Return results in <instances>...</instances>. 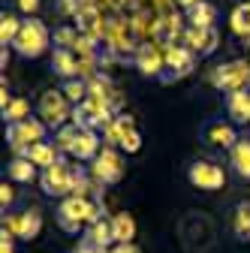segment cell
I'll list each match as a JSON object with an SVG mask.
<instances>
[{
    "mask_svg": "<svg viewBox=\"0 0 250 253\" xmlns=\"http://www.w3.org/2000/svg\"><path fill=\"white\" fill-rule=\"evenodd\" d=\"M112 232H115V244H130L136 238V220H133V214H127V211L115 214L112 217Z\"/></svg>",
    "mask_w": 250,
    "mask_h": 253,
    "instance_id": "cell-25",
    "label": "cell"
},
{
    "mask_svg": "<svg viewBox=\"0 0 250 253\" xmlns=\"http://www.w3.org/2000/svg\"><path fill=\"white\" fill-rule=\"evenodd\" d=\"M40 118L51 126V130H60L64 126L67 118H73V103L64 97V90H42V97H40V106H37Z\"/></svg>",
    "mask_w": 250,
    "mask_h": 253,
    "instance_id": "cell-8",
    "label": "cell"
},
{
    "mask_svg": "<svg viewBox=\"0 0 250 253\" xmlns=\"http://www.w3.org/2000/svg\"><path fill=\"white\" fill-rule=\"evenodd\" d=\"M196 70V54L187 48V45H175L166 51V63H163V73H160V84H172L184 76H190Z\"/></svg>",
    "mask_w": 250,
    "mask_h": 253,
    "instance_id": "cell-11",
    "label": "cell"
},
{
    "mask_svg": "<svg viewBox=\"0 0 250 253\" xmlns=\"http://www.w3.org/2000/svg\"><path fill=\"white\" fill-rule=\"evenodd\" d=\"M229 166H232V172H235L238 178L250 181V139H247V136H241V139L229 148Z\"/></svg>",
    "mask_w": 250,
    "mask_h": 253,
    "instance_id": "cell-21",
    "label": "cell"
},
{
    "mask_svg": "<svg viewBox=\"0 0 250 253\" xmlns=\"http://www.w3.org/2000/svg\"><path fill=\"white\" fill-rule=\"evenodd\" d=\"M73 253H109V250H103V247H93V244H87V241H79V244L73 247Z\"/></svg>",
    "mask_w": 250,
    "mask_h": 253,
    "instance_id": "cell-36",
    "label": "cell"
},
{
    "mask_svg": "<svg viewBox=\"0 0 250 253\" xmlns=\"http://www.w3.org/2000/svg\"><path fill=\"white\" fill-rule=\"evenodd\" d=\"M51 73L60 82L79 79V60H76V54L67 51V48H51Z\"/></svg>",
    "mask_w": 250,
    "mask_h": 253,
    "instance_id": "cell-18",
    "label": "cell"
},
{
    "mask_svg": "<svg viewBox=\"0 0 250 253\" xmlns=\"http://www.w3.org/2000/svg\"><path fill=\"white\" fill-rule=\"evenodd\" d=\"M79 133H82V126H79V124H64V126H60V130L54 133V145H57V151H60V154H70L73 145H76V139H79Z\"/></svg>",
    "mask_w": 250,
    "mask_h": 253,
    "instance_id": "cell-31",
    "label": "cell"
},
{
    "mask_svg": "<svg viewBox=\"0 0 250 253\" xmlns=\"http://www.w3.org/2000/svg\"><path fill=\"white\" fill-rule=\"evenodd\" d=\"M0 253H15V235L0 229Z\"/></svg>",
    "mask_w": 250,
    "mask_h": 253,
    "instance_id": "cell-35",
    "label": "cell"
},
{
    "mask_svg": "<svg viewBox=\"0 0 250 253\" xmlns=\"http://www.w3.org/2000/svg\"><path fill=\"white\" fill-rule=\"evenodd\" d=\"M60 90H64V97H67L73 106H79V103H84V100L90 97V84H87L84 79H70V82H60Z\"/></svg>",
    "mask_w": 250,
    "mask_h": 253,
    "instance_id": "cell-28",
    "label": "cell"
},
{
    "mask_svg": "<svg viewBox=\"0 0 250 253\" xmlns=\"http://www.w3.org/2000/svg\"><path fill=\"white\" fill-rule=\"evenodd\" d=\"M100 151H103V139H100V133H97V130H82L70 154L76 157L79 163H93V160L100 157Z\"/></svg>",
    "mask_w": 250,
    "mask_h": 253,
    "instance_id": "cell-15",
    "label": "cell"
},
{
    "mask_svg": "<svg viewBox=\"0 0 250 253\" xmlns=\"http://www.w3.org/2000/svg\"><path fill=\"white\" fill-rule=\"evenodd\" d=\"M226 115L235 124H250V93L247 90L226 93Z\"/></svg>",
    "mask_w": 250,
    "mask_h": 253,
    "instance_id": "cell-24",
    "label": "cell"
},
{
    "mask_svg": "<svg viewBox=\"0 0 250 253\" xmlns=\"http://www.w3.org/2000/svg\"><path fill=\"white\" fill-rule=\"evenodd\" d=\"M100 217H106V208L100 199H90V196H67L57 202V211H54L57 226L70 235H76L82 226H90Z\"/></svg>",
    "mask_w": 250,
    "mask_h": 253,
    "instance_id": "cell-1",
    "label": "cell"
},
{
    "mask_svg": "<svg viewBox=\"0 0 250 253\" xmlns=\"http://www.w3.org/2000/svg\"><path fill=\"white\" fill-rule=\"evenodd\" d=\"M12 3L24 12V18H30V15H37V12H40V0H12Z\"/></svg>",
    "mask_w": 250,
    "mask_h": 253,
    "instance_id": "cell-34",
    "label": "cell"
},
{
    "mask_svg": "<svg viewBox=\"0 0 250 253\" xmlns=\"http://www.w3.org/2000/svg\"><path fill=\"white\" fill-rule=\"evenodd\" d=\"M103 139L109 148H121L127 154H139L142 151V133L136 130V124L130 115H115L106 126H103Z\"/></svg>",
    "mask_w": 250,
    "mask_h": 253,
    "instance_id": "cell-3",
    "label": "cell"
},
{
    "mask_svg": "<svg viewBox=\"0 0 250 253\" xmlns=\"http://www.w3.org/2000/svg\"><path fill=\"white\" fill-rule=\"evenodd\" d=\"M3 229L9 232V235H15V238H24V241H34V238H40V232H42V211L37 208V205H30V208H24V211H18V214H3Z\"/></svg>",
    "mask_w": 250,
    "mask_h": 253,
    "instance_id": "cell-7",
    "label": "cell"
},
{
    "mask_svg": "<svg viewBox=\"0 0 250 253\" xmlns=\"http://www.w3.org/2000/svg\"><path fill=\"white\" fill-rule=\"evenodd\" d=\"M229 226H232L235 241H241V244L250 241V199H238L235 202L232 217H229Z\"/></svg>",
    "mask_w": 250,
    "mask_h": 253,
    "instance_id": "cell-19",
    "label": "cell"
},
{
    "mask_svg": "<svg viewBox=\"0 0 250 253\" xmlns=\"http://www.w3.org/2000/svg\"><path fill=\"white\" fill-rule=\"evenodd\" d=\"M79 40H82V34H79L76 27H70V24H60V27L51 30V48H67V51H73L79 45Z\"/></svg>",
    "mask_w": 250,
    "mask_h": 253,
    "instance_id": "cell-27",
    "label": "cell"
},
{
    "mask_svg": "<svg viewBox=\"0 0 250 253\" xmlns=\"http://www.w3.org/2000/svg\"><path fill=\"white\" fill-rule=\"evenodd\" d=\"M187 21H190V27H214V18H217V9L208 3V0H199L196 6L184 9Z\"/></svg>",
    "mask_w": 250,
    "mask_h": 253,
    "instance_id": "cell-26",
    "label": "cell"
},
{
    "mask_svg": "<svg viewBox=\"0 0 250 253\" xmlns=\"http://www.w3.org/2000/svg\"><path fill=\"white\" fill-rule=\"evenodd\" d=\"M82 241L93 244V247H103V250H112L115 247V232H112V217H100L84 229Z\"/></svg>",
    "mask_w": 250,
    "mask_h": 253,
    "instance_id": "cell-17",
    "label": "cell"
},
{
    "mask_svg": "<svg viewBox=\"0 0 250 253\" xmlns=\"http://www.w3.org/2000/svg\"><path fill=\"white\" fill-rule=\"evenodd\" d=\"M112 121V112L106 106V97H87L84 103L73 106V124H79L82 130H103Z\"/></svg>",
    "mask_w": 250,
    "mask_h": 253,
    "instance_id": "cell-9",
    "label": "cell"
},
{
    "mask_svg": "<svg viewBox=\"0 0 250 253\" xmlns=\"http://www.w3.org/2000/svg\"><path fill=\"white\" fill-rule=\"evenodd\" d=\"M199 136H202L205 145H217V148H232V145L241 139L238 130H235L229 121H223V118H211V121H205L202 130H199Z\"/></svg>",
    "mask_w": 250,
    "mask_h": 253,
    "instance_id": "cell-13",
    "label": "cell"
},
{
    "mask_svg": "<svg viewBox=\"0 0 250 253\" xmlns=\"http://www.w3.org/2000/svg\"><path fill=\"white\" fill-rule=\"evenodd\" d=\"M247 48H250V37H247Z\"/></svg>",
    "mask_w": 250,
    "mask_h": 253,
    "instance_id": "cell-40",
    "label": "cell"
},
{
    "mask_svg": "<svg viewBox=\"0 0 250 253\" xmlns=\"http://www.w3.org/2000/svg\"><path fill=\"white\" fill-rule=\"evenodd\" d=\"M45 133H48V124L45 121H40V118H24L18 124H6V145L12 148L15 157H21L30 145L45 142Z\"/></svg>",
    "mask_w": 250,
    "mask_h": 253,
    "instance_id": "cell-4",
    "label": "cell"
},
{
    "mask_svg": "<svg viewBox=\"0 0 250 253\" xmlns=\"http://www.w3.org/2000/svg\"><path fill=\"white\" fill-rule=\"evenodd\" d=\"M109 253H142V250H139V244H136V241H130V244H115Z\"/></svg>",
    "mask_w": 250,
    "mask_h": 253,
    "instance_id": "cell-37",
    "label": "cell"
},
{
    "mask_svg": "<svg viewBox=\"0 0 250 253\" xmlns=\"http://www.w3.org/2000/svg\"><path fill=\"white\" fill-rule=\"evenodd\" d=\"M0 115H3V124H18V121H24V118H30V103L27 100H12L3 112H0Z\"/></svg>",
    "mask_w": 250,
    "mask_h": 253,
    "instance_id": "cell-32",
    "label": "cell"
},
{
    "mask_svg": "<svg viewBox=\"0 0 250 253\" xmlns=\"http://www.w3.org/2000/svg\"><path fill=\"white\" fill-rule=\"evenodd\" d=\"M12 48H15L21 57L37 60V57H42V54L51 48V30H48V27L42 24V18H37V15L21 18V30H18Z\"/></svg>",
    "mask_w": 250,
    "mask_h": 253,
    "instance_id": "cell-2",
    "label": "cell"
},
{
    "mask_svg": "<svg viewBox=\"0 0 250 253\" xmlns=\"http://www.w3.org/2000/svg\"><path fill=\"white\" fill-rule=\"evenodd\" d=\"M6 60H9V45H0V67L6 70Z\"/></svg>",
    "mask_w": 250,
    "mask_h": 253,
    "instance_id": "cell-38",
    "label": "cell"
},
{
    "mask_svg": "<svg viewBox=\"0 0 250 253\" xmlns=\"http://www.w3.org/2000/svg\"><path fill=\"white\" fill-rule=\"evenodd\" d=\"M163 63H166V54H160L157 45H139V51H136V70H139L142 76L160 79Z\"/></svg>",
    "mask_w": 250,
    "mask_h": 253,
    "instance_id": "cell-16",
    "label": "cell"
},
{
    "mask_svg": "<svg viewBox=\"0 0 250 253\" xmlns=\"http://www.w3.org/2000/svg\"><path fill=\"white\" fill-rule=\"evenodd\" d=\"M247 6H250V0H247Z\"/></svg>",
    "mask_w": 250,
    "mask_h": 253,
    "instance_id": "cell-41",
    "label": "cell"
},
{
    "mask_svg": "<svg viewBox=\"0 0 250 253\" xmlns=\"http://www.w3.org/2000/svg\"><path fill=\"white\" fill-rule=\"evenodd\" d=\"M90 175H93V181L103 184V187H115L124 178V157H121V151L106 145L100 151V157L90 163Z\"/></svg>",
    "mask_w": 250,
    "mask_h": 253,
    "instance_id": "cell-10",
    "label": "cell"
},
{
    "mask_svg": "<svg viewBox=\"0 0 250 253\" xmlns=\"http://www.w3.org/2000/svg\"><path fill=\"white\" fill-rule=\"evenodd\" d=\"M175 3H178V6H184V9H190V6H196V3H199V0H175Z\"/></svg>",
    "mask_w": 250,
    "mask_h": 253,
    "instance_id": "cell-39",
    "label": "cell"
},
{
    "mask_svg": "<svg viewBox=\"0 0 250 253\" xmlns=\"http://www.w3.org/2000/svg\"><path fill=\"white\" fill-rule=\"evenodd\" d=\"M12 202H15V190H12V184H0V208H3V214H9V208H12Z\"/></svg>",
    "mask_w": 250,
    "mask_h": 253,
    "instance_id": "cell-33",
    "label": "cell"
},
{
    "mask_svg": "<svg viewBox=\"0 0 250 253\" xmlns=\"http://www.w3.org/2000/svg\"><path fill=\"white\" fill-rule=\"evenodd\" d=\"M6 178L15 181V184H34L40 178L37 166L27 160V157H12V160L6 163Z\"/></svg>",
    "mask_w": 250,
    "mask_h": 253,
    "instance_id": "cell-23",
    "label": "cell"
},
{
    "mask_svg": "<svg viewBox=\"0 0 250 253\" xmlns=\"http://www.w3.org/2000/svg\"><path fill=\"white\" fill-rule=\"evenodd\" d=\"M73 18H76V30H79L84 40H97L100 37V12H97V6L84 3Z\"/></svg>",
    "mask_w": 250,
    "mask_h": 253,
    "instance_id": "cell-22",
    "label": "cell"
},
{
    "mask_svg": "<svg viewBox=\"0 0 250 253\" xmlns=\"http://www.w3.org/2000/svg\"><path fill=\"white\" fill-rule=\"evenodd\" d=\"M187 181H190L193 187H199V190L214 193V190L223 187L226 172H223V166H217V163H211V160H193L190 166H187Z\"/></svg>",
    "mask_w": 250,
    "mask_h": 253,
    "instance_id": "cell-12",
    "label": "cell"
},
{
    "mask_svg": "<svg viewBox=\"0 0 250 253\" xmlns=\"http://www.w3.org/2000/svg\"><path fill=\"white\" fill-rule=\"evenodd\" d=\"M40 187H42L45 196H57V199L73 196V166L60 157L54 166L40 172Z\"/></svg>",
    "mask_w": 250,
    "mask_h": 253,
    "instance_id": "cell-6",
    "label": "cell"
},
{
    "mask_svg": "<svg viewBox=\"0 0 250 253\" xmlns=\"http://www.w3.org/2000/svg\"><path fill=\"white\" fill-rule=\"evenodd\" d=\"M208 82L220 90V93H235V90H247L250 87V63L247 60H229L214 67Z\"/></svg>",
    "mask_w": 250,
    "mask_h": 253,
    "instance_id": "cell-5",
    "label": "cell"
},
{
    "mask_svg": "<svg viewBox=\"0 0 250 253\" xmlns=\"http://www.w3.org/2000/svg\"><path fill=\"white\" fill-rule=\"evenodd\" d=\"M229 27H232V34L235 37H250V6L247 3H241V6H235L232 9V15H229Z\"/></svg>",
    "mask_w": 250,
    "mask_h": 253,
    "instance_id": "cell-30",
    "label": "cell"
},
{
    "mask_svg": "<svg viewBox=\"0 0 250 253\" xmlns=\"http://www.w3.org/2000/svg\"><path fill=\"white\" fill-rule=\"evenodd\" d=\"M184 42L196 57H211L217 51V42H220V34L217 27H187Z\"/></svg>",
    "mask_w": 250,
    "mask_h": 253,
    "instance_id": "cell-14",
    "label": "cell"
},
{
    "mask_svg": "<svg viewBox=\"0 0 250 253\" xmlns=\"http://www.w3.org/2000/svg\"><path fill=\"white\" fill-rule=\"evenodd\" d=\"M21 157H27L37 169H48V166H54L60 160V151H57L54 142H37V145H30Z\"/></svg>",
    "mask_w": 250,
    "mask_h": 253,
    "instance_id": "cell-20",
    "label": "cell"
},
{
    "mask_svg": "<svg viewBox=\"0 0 250 253\" xmlns=\"http://www.w3.org/2000/svg\"><path fill=\"white\" fill-rule=\"evenodd\" d=\"M18 30H21V18L12 15V12H0V45H12L15 37H18Z\"/></svg>",
    "mask_w": 250,
    "mask_h": 253,
    "instance_id": "cell-29",
    "label": "cell"
}]
</instances>
